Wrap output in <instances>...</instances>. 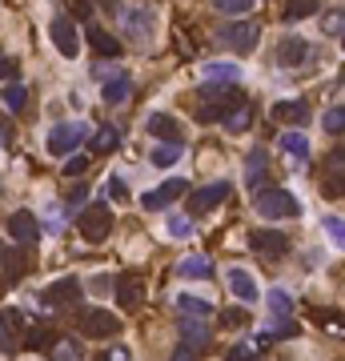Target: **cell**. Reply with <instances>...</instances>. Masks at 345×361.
<instances>
[{
  "mask_svg": "<svg viewBox=\"0 0 345 361\" xmlns=\"http://www.w3.org/2000/svg\"><path fill=\"white\" fill-rule=\"evenodd\" d=\"M229 289H233V297L237 301H245V305H253L257 301V281H253V273L249 269H229Z\"/></svg>",
  "mask_w": 345,
  "mask_h": 361,
  "instance_id": "ac0fdd59",
  "label": "cell"
},
{
  "mask_svg": "<svg viewBox=\"0 0 345 361\" xmlns=\"http://www.w3.org/2000/svg\"><path fill=\"white\" fill-rule=\"evenodd\" d=\"M97 361H109V358H97Z\"/></svg>",
  "mask_w": 345,
  "mask_h": 361,
  "instance_id": "db71d44e",
  "label": "cell"
},
{
  "mask_svg": "<svg viewBox=\"0 0 345 361\" xmlns=\"http://www.w3.org/2000/svg\"><path fill=\"white\" fill-rule=\"evenodd\" d=\"M84 40H89V49L97 52V56H105V61H113V56H121V45H116V36H109L100 24H89L84 29Z\"/></svg>",
  "mask_w": 345,
  "mask_h": 361,
  "instance_id": "2e32d148",
  "label": "cell"
},
{
  "mask_svg": "<svg viewBox=\"0 0 345 361\" xmlns=\"http://www.w3.org/2000/svg\"><path fill=\"white\" fill-rule=\"evenodd\" d=\"M177 309H181L185 317H209V313H213V305H209V301H201V297L181 293V297H177Z\"/></svg>",
  "mask_w": 345,
  "mask_h": 361,
  "instance_id": "d4e9b609",
  "label": "cell"
},
{
  "mask_svg": "<svg viewBox=\"0 0 345 361\" xmlns=\"http://www.w3.org/2000/svg\"><path fill=\"white\" fill-rule=\"evenodd\" d=\"M145 13H129V29H132V33H137V36H145Z\"/></svg>",
  "mask_w": 345,
  "mask_h": 361,
  "instance_id": "c3c4849f",
  "label": "cell"
},
{
  "mask_svg": "<svg viewBox=\"0 0 345 361\" xmlns=\"http://www.w3.org/2000/svg\"><path fill=\"white\" fill-rule=\"evenodd\" d=\"M217 13H233V17H245L249 8H253V0H213Z\"/></svg>",
  "mask_w": 345,
  "mask_h": 361,
  "instance_id": "d590c367",
  "label": "cell"
},
{
  "mask_svg": "<svg viewBox=\"0 0 345 361\" xmlns=\"http://www.w3.org/2000/svg\"><path fill=\"white\" fill-rule=\"evenodd\" d=\"M169 233H173V237H189V233H193V221H189V217H169Z\"/></svg>",
  "mask_w": 345,
  "mask_h": 361,
  "instance_id": "74e56055",
  "label": "cell"
},
{
  "mask_svg": "<svg viewBox=\"0 0 345 361\" xmlns=\"http://www.w3.org/2000/svg\"><path fill=\"white\" fill-rule=\"evenodd\" d=\"M217 36H221L233 52H249L261 40V29H257V20H233V24H225Z\"/></svg>",
  "mask_w": 345,
  "mask_h": 361,
  "instance_id": "5b68a950",
  "label": "cell"
},
{
  "mask_svg": "<svg viewBox=\"0 0 345 361\" xmlns=\"http://www.w3.org/2000/svg\"><path fill=\"white\" fill-rule=\"evenodd\" d=\"M265 301H269V309H273V317H289V313H293V297L285 293V289H277V285L269 289V297H265Z\"/></svg>",
  "mask_w": 345,
  "mask_h": 361,
  "instance_id": "4316f807",
  "label": "cell"
},
{
  "mask_svg": "<svg viewBox=\"0 0 345 361\" xmlns=\"http://www.w3.org/2000/svg\"><path fill=\"white\" fill-rule=\"evenodd\" d=\"M229 197V185L225 180H217V185H205V189H197V193H189V213L201 217V213H209V209H217L221 201Z\"/></svg>",
  "mask_w": 345,
  "mask_h": 361,
  "instance_id": "9c48e42d",
  "label": "cell"
},
{
  "mask_svg": "<svg viewBox=\"0 0 345 361\" xmlns=\"http://www.w3.org/2000/svg\"><path fill=\"white\" fill-rule=\"evenodd\" d=\"M81 141H84V125H56V129L49 132L52 157H65V153H72Z\"/></svg>",
  "mask_w": 345,
  "mask_h": 361,
  "instance_id": "7c38bea8",
  "label": "cell"
},
{
  "mask_svg": "<svg viewBox=\"0 0 345 361\" xmlns=\"http://www.w3.org/2000/svg\"><path fill=\"white\" fill-rule=\"evenodd\" d=\"M116 141H121V137H116V129H100L97 137H93V153H113Z\"/></svg>",
  "mask_w": 345,
  "mask_h": 361,
  "instance_id": "e575fe53",
  "label": "cell"
},
{
  "mask_svg": "<svg viewBox=\"0 0 345 361\" xmlns=\"http://www.w3.org/2000/svg\"><path fill=\"white\" fill-rule=\"evenodd\" d=\"M325 233L345 249V221H342V217H325Z\"/></svg>",
  "mask_w": 345,
  "mask_h": 361,
  "instance_id": "8d00e7d4",
  "label": "cell"
},
{
  "mask_svg": "<svg viewBox=\"0 0 345 361\" xmlns=\"http://www.w3.org/2000/svg\"><path fill=\"white\" fill-rule=\"evenodd\" d=\"M201 77H205V81H217V84H237V81H241V68H237V65H221V61H213V65H205V68H201Z\"/></svg>",
  "mask_w": 345,
  "mask_h": 361,
  "instance_id": "7402d4cb",
  "label": "cell"
},
{
  "mask_svg": "<svg viewBox=\"0 0 345 361\" xmlns=\"http://www.w3.org/2000/svg\"><path fill=\"white\" fill-rule=\"evenodd\" d=\"M129 100V77H113L105 84V105H125Z\"/></svg>",
  "mask_w": 345,
  "mask_h": 361,
  "instance_id": "83f0119b",
  "label": "cell"
},
{
  "mask_svg": "<svg viewBox=\"0 0 345 361\" xmlns=\"http://www.w3.org/2000/svg\"><path fill=\"white\" fill-rule=\"evenodd\" d=\"M221 125H225L229 132H245L249 125H253V113H249V100L241 105V109H233V113L225 116V121H221Z\"/></svg>",
  "mask_w": 345,
  "mask_h": 361,
  "instance_id": "f546056e",
  "label": "cell"
},
{
  "mask_svg": "<svg viewBox=\"0 0 345 361\" xmlns=\"http://www.w3.org/2000/svg\"><path fill=\"white\" fill-rule=\"evenodd\" d=\"M77 301H81V281H77V277L52 281L49 289L40 293V305H52V309H61V305H77Z\"/></svg>",
  "mask_w": 345,
  "mask_h": 361,
  "instance_id": "ba28073f",
  "label": "cell"
},
{
  "mask_svg": "<svg viewBox=\"0 0 345 361\" xmlns=\"http://www.w3.org/2000/svg\"><path fill=\"white\" fill-rule=\"evenodd\" d=\"M113 293H116V309H141V301H145V277L141 273H121Z\"/></svg>",
  "mask_w": 345,
  "mask_h": 361,
  "instance_id": "8992f818",
  "label": "cell"
},
{
  "mask_svg": "<svg viewBox=\"0 0 345 361\" xmlns=\"http://www.w3.org/2000/svg\"><path fill=\"white\" fill-rule=\"evenodd\" d=\"M177 273L189 281H213V261L209 257H185L181 265H177Z\"/></svg>",
  "mask_w": 345,
  "mask_h": 361,
  "instance_id": "44dd1931",
  "label": "cell"
},
{
  "mask_svg": "<svg viewBox=\"0 0 345 361\" xmlns=\"http://www.w3.org/2000/svg\"><path fill=\"white\" fill-rule=\"evenodd\" d=\"M177 52H181V56H193V40L181 36V33H177Z\"/></svg>",
  "mask_w": 345,
  "mask_h": 361,
  "instance_id": "f907efd6",
  "label": "cell"
},
{
  "mask_svg": "<svg viewBox=\"0 0 345 361\" xmlns=\"http://www.w3.org/2000/svg\"><path fill=\"white\" fill-rule=\"evenodd\" d=\"M293 333H297V325L289 321V317H281V325H269V329H261V333H257V349L273 345L277 337H293Z\"/></svg>",
  "mask_w": 345,
  "mask_h": 361,
  "instance_id": "603a6c76",
  "label": "cell"
},
{
  "mask_svg": "<svg viewBox=\"0 0 345 361\" xmlns=\"http://www.w3.org/2000/svg\"><path fill=\"white\" fill-rule=\"evenodd\" d=\"M181 337H185V345H189V349H205V345H209V329H205V321H201V317H185L181 321Z\"/></svg>",
  "mask_w": 345,
  "mask_h": 361,
  "instance_id": "d6986e66",
  "label": "cell"
},
{
  "mask_svg": "<svg viewBox=\"0 0 345 361\" xmlns=\"http://www.w3.org/2000/svg\"><path fill=\"white\" fill-rule=\"evenodd\" d=\"M201 100L213 105V109H221V116H229L233 109L245 105V93H241V84H205V89H201Z\"/></svg>",
  "mask_w": 345,
  "mask_h": 361,
  "instance_id": "277c9868",
  "label": "cell"
},
{
  "mask_svg": "<svg viewBox=\"0 0 345 361\" xmlns=\"http://www.w3.org/2000/svg\"><path fill=\"white\" fill-rule=\"evenodd\" d=\"M49 36H52V45H56L61 56H77V52H81L77 24H72V17H65V13H56V17L49 20Z\"/></svg>",
  "mask_w": 345,
  "mask_h": 361,
  "instance_id": "3957f363",
  "label": "cell"
},
{
  "mask_svg": "<svg viewBox=\"0 0 345 361\" xmlns=\"http://www.w3.org/2000/svg\"><path fill=\"white\" fill-rule=\"evenodd\" d=\"M321 193H325V197H342V193H345V177H329V185H321Z\"/></svg>",
  "mask_w": 345,
  "mask_h": 361,
  "instance_id": "7bdbcfd3",
  "label": "cell"
},
{
  "mask_svg": "<svg viewBox=\"0 0 345 361\" xmlns=\"http://www.w3.org/2000/svg\"><path fill=\"white\" fill-rule=\"evenodd\" d=\"M245 317H249V309H225V313H221V325L237 329V325H245Z\"/></svg>",
  "mask_w": 345,
  "mask_h": 361,
  "instance_id": "ab89813d",
  "label": "cell"
},
{
  "mask_svg": "<svg viewBox=\"0 0 345 361\" xmlns=\"http://www.w3.org/2000/svg\"><path fill=\"white\" fill-rule=\"evenodd\" d=\"M84 197H89V185H77V189H72V193H68V201H72V205H81Z\"/></svg>",
  "mask_w": 345,
  "mask_h": 361,
  "instance_id": "816d5d0a",
  "label": "cell"
},
{
  "mask_svg": "<svg viewBox=\"0 0 345 361\" xmlns=\"http://www.w3.org/2000/svg\"><path fill=\"white\" fill-rule=\"evenodd\" d=\"M185 189H189V185H185L181 177H173V180H164V185H157L153 193H145V201H141V205H145V209H169V205H173V201L185 193Z\"/></svg>",
  "mask_w": 345,
  "mask_h": 361,
  "instance_id": "9a60e30c",
  "label": "cell"
},
{
  "mask_svg": "<svg viewBox=\"0 0 345 361\" xmlns=\"http://www.w3.org/2000/svg\"><path fill=\"white\" fill-rule=\"evenodd\" d=\"M169 361H197V349H189V345H177Z\"/></svg>",
  "mask_w": 345,
  "mask_h": 361,
  "instance_id": "7dc6e473",
  "label": "cell"
},
{
  "mask_svg": "<svg viewBox=\"0 0 345 361\" xmlns=\"http://www.w3.org/2000/svg\"><path fill=\"white\" fill-rule=\"evenodd\" d=\"M225 361H261V358H257V349H249V345H233Z\"/></svg>",
  "mask_w": 345,
  "mask_h": 361,
  "instance_id": "60d3db41",
  "label": "cell"
},
{
  "mask_svg": "<svg viewBox=\"0 0 345 361\" xmlns=\"http://www.w3.org/2000/svg\"><path fill=\"white\" fill-rule=\"evenodd\" d=\"M105 358L109 361H129V353H125V349H113V353H105Z\"/></svg>",
  "mask_w": 345,
  "mask_h": 361,
  "instance_id": "f5cc1de1",
  "label": "cell"
},
{
  "mask_svg": "<svg viewBox=\"0 0 345 361\" xmlns=\"http://www.w3.org/2000/svg\"><path fill=\"white\" fill-rule=\"evenodd\" d=\"M253 209H257L261 217H269V221H285V217L301 213L297 197H293V193H285V189H265V193H257Z\"/></svg>",
  "mask_w": 345,
  "mask_h": 361,
  "instance_id": "6da1fadb",
  "label": "cell"
},
{
  "mask_svg": "<svg viewBox=\"0 0 345 361\" xmlns=\"http://www.w3.org/2000/svg\"><path fill=\"white\" fill-rule=\"evenodd\" d=\"M49 345H56V337H52V329H33L29 337H24V349H49Z\"/></svg>",
  "mask_w": 345,
  "mask_h": 361,
  "instance_id": "836d02e7",
  "label": "cell"
},
{
  "mask_svg": "<svg viewBox=\"0 0 345 361\" xmlns=\"http://www.w3.org/2000/svg\"><path fill=\"white\" fill-rule=\"evenodd\" d=\"M309 52H313L309 40H301V36H285L273 56H277L281 68H297V65H305V61H309Z\"/></svg>",
  "mask_w": 345,
  "mask_h": 361,
  "instance_id": "8fae6325",
  "label": "cell"
},
{
  "mask_svg": "<svg viewBox=\"0 0 345 361\" xmlns=\"http://www.w3.org/2000/svg\"><path fill=\"white\" fill-rule=\"evenodd\" d=\"M321 125H325V132H333V137H345V105H333V109L321 116Z\"/></svg>",
  "mask_w": 345,
  "mask_h": 361,
  "instance_id": "4dcf8cb0",
  "label": "cell"
},
{
  "mask_svg": "<svg viewBox=\"0 0 345 361\" xmlns=\"http://www.w3.org/2000/svg\"><path fill=\"white\" fill-rule=\"evenodd\" d=\"M81 173H89V157H68L65 161V177H81Z\"/></svg>",
  "mask_w": 345,
  "mask_h": 361,
  "instance_id": "f35d334b",
  "label": "cell"
},
{
  "mask_svg": "<svg viewBox=\"0 0 345 361\" xmlns=\"http://www.w3.org/2000/svg\"><path fill=\"white\" fill-rule=\"evenodd\" d=\"M277 145L285 148L289 157H297V161H305V157H309V141H305L301 132H285V137H281Z\"/></svg>",
  "mask_w": 345,
  "mask_h": 361,
  "instance_id": "484cf974",
  "label": "cell"
},
{
  "mask_svg": "<svg viewBox=\"0 0 345 361\" xmlns=\"http://www.w3.org/2000/svg\"><path fill=\"white\" fill-rule=\"evenodd\" d=\"M273 116L285 121V125H301V121H309V105H305V100H277V105H273Z\"/></svg>",
  "mask_w": 345,
  "mask_h": 361,
  "instance_id": "ffe728a7",
  "label": "cell"
},
{
  "mask_svg": "<svg viewBox=\"0 0 345 361\" xmlns=\"http://www.w3.org/2000/svg\"><path fill=\"white\" fill-rule=\"evenodd\" d=\"M20 325H24V317H20L17 309H0V349H4V353H13V349H17V341H20L17 329Z\"/></svg>",
  "mask_w": 345,
  "mask_h": 361,
  "instance_id": "e0dca14e",
  "label": "cell"
},
{
  "mask_svg": "<svg viewBox=\"0 0 345 361\" xmlns=\"http://www.w3.org/2000/svg\"><path fill=\"white\" fill-rule=\"evenodd\" d=\"M148 137H157L161 145H181V121L169 113H153L148 116Z\"/></svg>",
  "mask_w": 345,
  "mask_h": 361,
  "instance_id": "4fadbf2b",
  "label": "cell"
},
{
  "mask_svg": "<svg viewBox=\"0 0 345 361\" xmlns=\"http://www.w3.org/2000/svg\"><path fill=\"white\" fill-rule=\"evenodd\" d=\"M109 193H113L116 201H125V197H129V189H125V180H121V177H109Z\"/></svg>",
  "mask_w": 345,
  "mask_h": 361,
  "instance_id": "bcb514c9",
  "label": "cell"
},
{
  "mask_svg": "<svg viewBox=\"0 0 345 361\" xmlns=\"http://www.w3.org/2000/svg\"><path fill=\"white\" fill-rule=\"evenodd\" d=\"M181 145H161V148H153V164H161V169H169V164H177L181 161Z\"/></svg>",
  "mask_w": 345,
  "mask_h": 361,
  "instance_id": "1f68e13d",
  "label": "cell"
},
{
  "mask_svg": "<svg viewBox=\"0 0 345 361\" xmlns=\"http://www.w3.org/2000/svg\"><path fill=\"white\" fill-rule=\"evenodd\" d=\"M325 33H333V36H337V33H345V13H342V8L325 17Z\"/></svg>",
  "mask_w": 345,
  "mask_h": 361,
  "instance_id": "b9f144b4",
  "label": "cell"
},
{
  "mask_svg": "<svg viewBox=\"0 0 345 361\" xmlns=\"http://www.w3.org/2000/svg\"><path fill=\"white\" fill-rule=\"evenodd\" d=\"M56 358H61V361H77V345H72V341H56Z\"/></svg>",
  "mask_w": 345,
  "mask_h": 361,
  "instance_id": "f6af8a7d",
  "label": "cell"
},
{
  "mask_svg": "<svg viewBox=\"0 0 345 361\" xmlns=\"http://www.w3.org/2000/svg\"><path fill=\"white\" fill-rule=\"evenodd\" d=\"M317 13V0H289L285 8H281V20H289V24H297V20H305Z\"/></svg>",
  "mask_w": 345,
  "mask_h": 361,
  "instance_id": "cb8c5ba5",
  "label": "cell"
},
{
  "mask_svg": "<svg viewBox=\"0 0 345 361\" xmlns=\"http://www.w3.org/2000/svg\"><path fill=\"white\" fill-rule=\"evenodd\" d=\"M8 233H13V241L24 245V249L40 241V225H36L33 213H13V217H8Z\"/></svg>",
  "mask_w": 345,
  "mask_h": 361,
  "instance_id": "5bb4252c",
  "label": "cell"
},
{
  "mask_svg": "<svg viewBox=\"0 0 345 361\" xmlns=\"http://www.w3.org/2000/svg\"><path fill=\"white\" fill-rule=\"evenodd\" d=\"M329 169H342V173H345V145L329 153Z\"/></svg>",
  "mask_w": 345,
  "mask_h": 361,
  "instance_id": "681fc988",
  "label": "cell"
},
{
  "mask_svg": "<svg viewBox=\"0 0 345 361\" xmlns=\"http://www.w3.org/2000/svg\"><path fill=\"white\" fill-rule=\"evenodd\" d=\"M113 233V213H109V205H89L81 213V237L89 245H100L105 237Z\"/></svg>",
  "mask_w": 345,
  "mask_h": 361,
  "instance_id": "7a4b0ae2",
  "label": "cell"
},
{
  "mask_svg": "<svg viewBox=\"0 0 345 361\" xmlns=\"http://www.w3.org/2000/svg\"><path fill=\"white\" fill-rule=\"evenodd\" d=\"M261 173H265V148H253L245 161V185H261Z\"/></svg>",
  "mask_w": 345,
  "mask_h": 361,
  "instance_id": "f1b7e54d",
  "label": "cell"
},
{
  "mask_svg": "<svg viewBox=\"0 0 345 361\" xmlns=\"http://www.w3.org/2000/svg\"><path fill=\"white\" fill-rule=\"evenodd\" d=\"M249 245L257 249L261 257H285V253H289V237H285V233H273V229H253L249 233Z\"/></svg>",
  "mask_w": 345,
  "mask_h": 361,
  "instance_id": "30bf717a",
  "label": "cell"
},
{
  "mask_svg": "<svg viewBox=\"0 0 345 361\" xmlns=\"http://www.w3.org/2000/svg\"><path fill=\"white\" fill-rule=\"evenodd\" d=\"M4 105H8L13 113H20V109L29 105V89H24V84H8V89H4Z\"/></svg>",
  "mask_w": 345,
  "mask_h": 361,
  "instance_id": "d6a6232c",
  "label": "cell"
},
{
  "mask_svg": "<svg viewBox=\"0 0 345 361\" xmlns=\"http://www.w3.org/2000/svg\"><path fill=\"white\" fill-rule=\"evenodd\" d=\"M116 329H121V321H116L113 309H89L81 317V333H84V337H93V341H100V337H113Z\"/></svg>",
  "mask_w": 345,
  "mask_h": 361,
  "instance_id": "52a82bcc",
  "label": "cell"
},
{
  "mask_svg": "<svg viewBox=\"0 0 345 361\" xmlns=\"http://www.w3.org/2000/svg\"><path fill=\"white\" fill-rule=\"evenodd\" d=\"M17 61H8V56H0V81H13V77H17Z\"/></svg>",
  "mask_w": 345,
  "mask_h": 361,
  "instance_id": "ee69618b",
  "label": "cell"
}]
</instances>
